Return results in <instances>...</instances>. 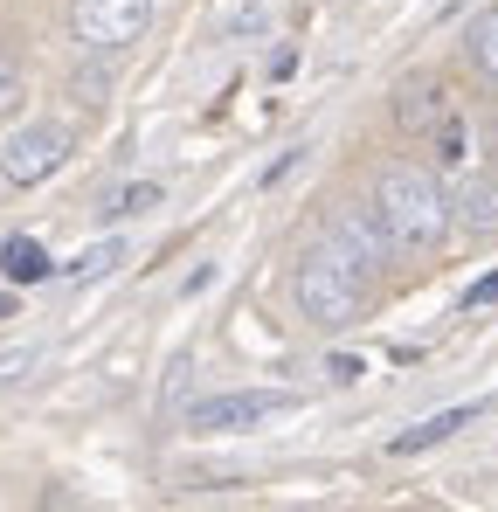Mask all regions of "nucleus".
Returning a JSON list of instances; mask_svg holds the SVG:
<instances>
[{
  "mask_svg": "<svg viewBox=\"0 0 498 512\" xmlns=\"http://www.w3.org/2000/svg\"><path fill=\"white\" fill-rule=\"evenodd\" d=\"M0 277H14V284H42V277H49V256H42V243L7 236V243H0Z\"/></svg>",
  "mask_w": 498,
  "mask_h": 512,
  "instance_id": "1a4fd4ad",
  "label": "nucleus"
},
{
  "mask_svg": "<svg viewBox=\"0 0 498 512\" xmlns=\"http://www.w3.org/2000/svg\"><path fill=\"white\" fill-rule=\"evenodd\" d=\"M222 28L229 35H263L270 28V7H236V14H222Z\"/></svg>",
  "mask_w": 498,
  "mask_h": 512,
  "instance_id": "dca6fc26",
  "label": "nucleus"
},
{
  "mask_svg": "<svg viewBox=\"0 0 498 512\" xmlns=\"http://www.w3.org/2000/svg\"><path fill=\"white\" fill-rule=\"evenodd\" d=\"M374 215L388 222L395 250H436L443 229H450V201L436 187V173L422 167H388L381 187H374Z\"/></svg>",
  "mask_w": 498,
  "mask_h": 512,
  "instance_id": "f257e3e1",
  "label": "nucleus"
},
{
  "mask_svg": "<svg viewBox=\"0 0 498 512\" xmlns=\"http://www.w3.org/2000/svg\"><path fill=\"white\" fill-rule=\"evenodd\" d=\"M153 7L160 0H70V28H77L83 49L111 56V49H132L153 28Z\"/></svg>",
  "mask_w": 498,
  "mask_h": 512,
  "instance_id": "7ed1b4c3",
  "label": "nucleus"
},
{
  "mask_svg": "<svg viewBox=\"0 0 498 512\" xmlns=\"http://www.w3.org/2000/svg\"><path fill=\"white\" fill-rule=\"evenodd\" d=\"M471 63L498 84V7H485V14L471 21Z\"/></svg>",
  "mask_w": 498,
  "mask_h": 512,
  "instance_id": "9b49d317",
  "label": "nucleus"
},
{
  "mask_svg": "<svg viewBox=\"0 0 498 512\" xmlns=\"http://www.w3.org/2000/svg\"><path fill=\"white\" fill-rule=\"evenodd\" d=\"M492 298H498V270H492V277H478V284L464 291V305H492Z\"/></svg>",
  "mask_w": 498,
  "mask_h": 512,
  "instance_id": "a211bd4d",
  "label": "nucleus"
},
{
  "mask_svg": "<svg viewBox=\"0 0 498 512\" xmlns=\"http://www.w3.org/2000/svg\"><path fill=\"white\" fill-rule=\"evenodd\" d=\"M146 208H160V187H153V180H139V187L118 194V215H146Z\"/></svg>",
  "mask_w": 498,
  "mask_h": 512,
  "instance_id": "f3484780",
  "label": "nucleus"
},
{
  "mask_svg": "<svg viewBox=\"0 0 498 512\" xmlns=\"http://www.w3.org/2000/svg\"><path fill=\"white\" fill-rule=\"evenodd\" d=\"M35 367H42V346H0V388L28 381Z\"/></svg>",
  "mask_w": 498,
  "mask_h": 512,
  "instance_id": "ddd939ff",
  "label": "nucleus"
},
{
  "mask_svg": "<svg viewBox=\"0 0 498 512\" xmlns=\"http://www.w3.org/2000/svg\"><path fill=\"white\" fill-rule=\"evenodd\" d=\"M21 97H28V84H21V63L0 49V118H14V111H21Z\"/></svg>",
  "mask_w": 498,
  "mask_h": 512,
  "instance_id": "4468645a",
  "label": "nucleus"
},
{
  "mask_svg": "<svg viewBox=\"0 0 498 512\" xmlns=\"http://www.w3.org/2000/svg\"><path fill=\"white\" fill-rule=\"evenodd\" d=\"M429 139H436V160H443V167H464V146H471V132H464V118H457V111H450V118L429 132Z\"/></svg>",
  "mask_w": 498,
  "mask_h": 512,
  "instance_id": "f8f14e48",
  "label": "nucleus"
},
{
  "mask_svg": "<svg viewBox=\"0 0 498 512\" xmlns=\"http://www.w3.org/2000/svg\"><path fill=\"white\" fill-rule=\"evenodd\" d=\"M125 256V243H97V250H83L77 263H70V277H97V270H111Z\"/></svg>",
  "mask_w": 498,
  "mask_h": 512,
  "instance_id": "2eb2a0df",
  "label": "nucleus"
},
{
  "mask_svg": "<svg viewBox=\"0 0 498 512\" xmlns=\"http://www.w3.org/2000/svg\"><path fill=\"white\" fill-rule=\"evenodd\" d=\"M63 160H70V125H21L0 146V180L7 187H42Z\"/></svg>",
  "mask_w": 498,
  "mask_h": 512,
  "instance_id": "20e7f679",
  "label": "nucleus"
},
{
  "mask_svg": "<svg viewBox=\"0 0 498 512\" xmlns=\"http://www.w3.org/2000/svg\"><path fill=\"white\" fill-rule=\"evenodd\" d=\"M450 222H457L464 236H478V243L498 236V180H485V173H478V180H464V187H457V201H450Z\"/></svg>",
  "mask_w": 498,
  "mask_h": 512,
  "instance_id": "0eeeda50",
  "label": "nucleus"
},
{
  "mask_svg": "<svg viewBox=\"0 0 498 512\" xmlns=\"http://www.w3.org/2000/svg\"><path fill=\"white\" fill-rule=\"evenodd\" d=\"M7 312H14V305H7V298H0V319H7Z\"/></svg>",
  "mask_w": 498,
  "mask_h": 512,
  "instance_id": "6ab92c4d",
  "label": "nucleus"
},
{
  "mask_svg": "<svg viewBox=\"0 0 498 512\" xmlns=\"http://www.w3.org/2000/svg\"><path fill=\"white\" fill-rule=\"evenodd\" d=\"M367 277H374V270L326 236L319 250L298 263V312H305L312 326H353V319L367 312Z\"/></svg>",
  "mask_w": 498,
  "mask_h": 512,
  "instance_id": "f03ea898",
  "label": "nucleus"
},
{
  "mask_svg": "<svg viewBox=\"0 0 498 512\" xmlns=\"http://www.w3.org/2000/svg\"><path fill=\"white\" fill-rule=\"evenodd\" d=\"M339 250H353L367 270H381L388 256H395V236H388V222L374 215V208H346V215H332V229H326Z\"/></svg>",
  "mask_w": 498,
  "mask_h": 512,
  "instance_id": "423d86ee",
  "label": "nucleus"
},
{
  "mask_svg": "<svg viewBox=\"0 0 498 512\" xmlns=\"http://www.w3.org/2000/svg\"><path fill=\"white\" fill-rule=\"evenodd\" d=\"M284 409H298V402L291 395H208V402L187 409V423L194 429H256L270 416H284Z\"/></svg>",
  "mask_w": 498,
  "mask_h": 512,
  "instance_id": "39448f33",
  "label": "nucleus"
},
{
  "mask_svg": "<svg viewBox=\"0 0 498 512\" xmlns=\"http://www.w3.org/2000/svg\"><path fill=\"white\" fill-rule=\"evenodd\" d=\"M443 118H450V97H443L436 84H402L395 90V125H402L409 139H429Z\"/></svg>",
  "mask_w": 498,
  "mask_h": 512,
  "instance_id": "6e6552de",
  "label": "nucleus"
},
{
  "mask_svg": "<svg viewBox=\"0 0 498 512\" xmlns=\"http://www.w3.org/2000/svg\"><path fill=\"white\" fill-rule=\"evenodd\" d=\"M478 409H443V416H429V423H415L409 436H395V457H415V450H429V443H443V436H457V429L471 423Z\"/></svg>",
  "mask_w": 498,
  "mask_h": 512,
  "instance_id": "9d476101",
  "label": "nucleus"
}]
</instances>
